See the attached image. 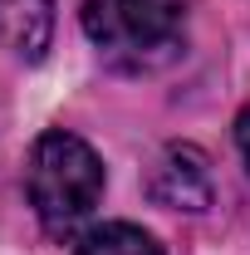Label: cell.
Returning <instances> with one entry per match:
<instances>
[{
  "mask_svg": "<svg viewBox=\"0 0 250 255\" xmlns=\"http://www.w3.org/2000/svg\"><path fill=\"white\" fill-rule=\"evenodd\" d=\"M79 20L123 74H152L187 49V0H84Z\"/></svg>",
  "mask_w": 250,
  "mask_h": 255,
  "instance_id": "6da1fadb",
  "label": "cell"
},
{
  "mask_svg": "<svg viewBox=\"0 0 250 255\" xmlns=\"http://www.w3.org/2000/svg\"><path fill=\"white\" fill-rule=\"evenodd\" d=\"M74 255H167V251L157 246L142 226H132V221H103V226H89V231L79 236Z\"/></svg>",
  "mask_w": 250,
  "mask_h": 255,
  "instance_id": "5b68a950",
  "label": "cell"
},
{
  "mask_svg": "<svg viewBox=\"0 0 250 255\" xmlns=\"http://www.w3.org/2000/svg\"><path fill=\"white\" fill-rule=\"evenodd\" d=\"M236 147H241V157L250 167V103L241 108V118H236Z\"/></svg>",
  "mask_w": 250,
  "mask_h": 255,
  "instance_id": "8992f818",
  "label": "cell"
},
{
  "mask_svg": "<svg viewBox=\"0 0 250 255\" xmlns=\"http://www.w3.org/2000/svg\"><path fill=\"white\" fill-rule=\"evenodd\" d=\"M54 39V0H0V44L15 59H44Z\"/></svg>",
  "mask_w": 250,
  "mask_h": 255,
  "instance_id": "277c9868",
  "label": "cell"
},
{
  "mask_svg": "<svg viewBox=\"0 0 250 255\" xmlns=\"http://www.w3.org/2000/svg\"><path fill=\"white\" fill-rule=\"evenodd\" d=\"M25 191H30V206L39 216V226L49 236H69V231H79V221L103 196V162L84 137H74L64 128H49L30 147Z\"/></svg>",
  "mask_w": 250,
  "mask_h": 255,
  "instance_id": "7a4b0ae2",
  "label": "cell"
},
{
  "mask_svg": "<svg viewBox=\"0 0 250 255\" xmlns=\"http://www.w3.org/2000/svg\"><path fill=\"white\" fill-rule=\"evenodd\" d=\"M147 196L167 211H206L216 201V182H211V162L191 142H172L162 147L147 172Z\"/></svg>",
  "mask_w": 250,
  "mask_h": 255,
  "instance_id": "3957f363",
  "label": "cell"
}]
</instances>
